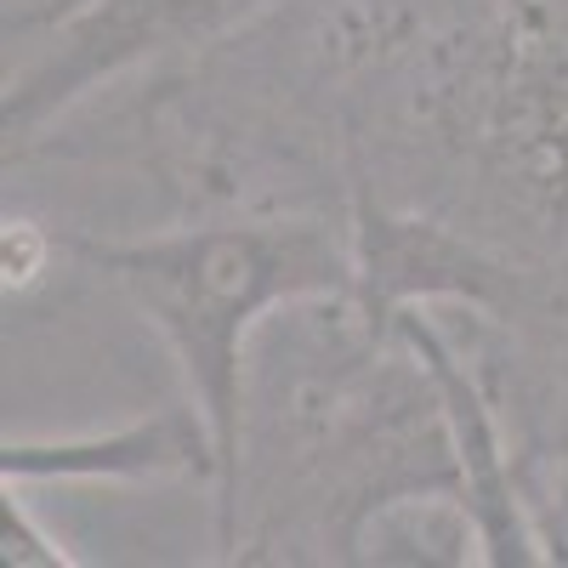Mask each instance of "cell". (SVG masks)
Returning a JSON list of instances; mask_svg holds the SVG:
<instances>
[{
    "label": "cell",
    "instance_id": "277c9868",
    "mask_svg": "<svg viewBox=\"0 0 568 568\" xmlns=\"http://www.w3.org/2000/svg\"><path fill=\"white\" fill-rule=\"evenodd\" d=\"M7 562H69L52 540L29 524V511L12 495H7Z\"/></svg>",
    "mask_w": 568,
    "mask_h": 568
},
{
    "label": "cell",
    "instance_id": "7a4b0ae2",
    "mask_svg": "<svg viewBox=\"0 0 568 568\" xmlns=\"http://www.w3.org/2000/svg\"><path fill=\"white\" fill-rule=\"evenodd\" d=\"M251 0H80V7L52 29L45 52L23 69V80L7 91V136L29 142L52 114H63L74 98H85L98 80L200 45L216 29H227Z\"/></svg>",
    "mask_w": 568,
    "mask_h": 568
},
{
    "label": "cell",
    "instance_id": "6da1fadb",
    "mask_svg": "<svg viewBox=\"0 0 568 568\" xmlns=\"http://www.w3.org/2000/svg\"><path fill=\"white\" fill-rule=\"evenodd\" d=\"M74 256L125 284L131 302L171 342L200 415L216 438L222 484V540H233L240 506V382L251 324L296 296H329L353 284V262L318 222H222L160 240L98 245L69 240Z\"/></svg>",
    "mask_w": 568,
    "mask_h": 568
},
{
    "label": "cell",
    "instance_id": "3957f363",
    "mask_svg": "<svg viewBox=\"0 0 568 568\" xmlns=\"http://www.w3.org/2000/svg\"><path fill=\"white\" fill-rule=\"evenodd\" d=\"M205 420V415H200ZM187 409L120 426L109 438L69 444H7V478H160V471H205L216 466V438Z\"/></svg>",
    "mask_w": 568,
    "mask_h": 568
}]
</instances>
